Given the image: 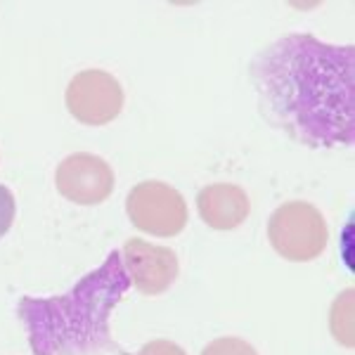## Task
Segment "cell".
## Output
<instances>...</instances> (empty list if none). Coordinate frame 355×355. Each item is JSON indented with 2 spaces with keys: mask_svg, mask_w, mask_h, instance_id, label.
Listing matches in <instances>:
<instances>
[{
  "mask_svg": "<svg viewBox=\"0 0 355 355\" xmlns=\"http://www.w3.org/2000/svg\"><path fill=\"white\" fill-rule=\"evenodd\" d=\"M261 116L311 150L351 147L355 137V48L287 33L251 60Z\"/></svg>",
  "mask_w": 355,
  "mask_h": 355,
  "instance_id": "6da1fadb",
  "label": "cell"
},
{
  "mask_svg": "<svg viewBox=\"0 0 355 355\" xmlns=\"http://www.w3.org/2000/svg\"><path fill=\"white\" fill-rule=\"evenodd\" d=\"M128 289L130 277L121 251L114 249L67 294L21 296L17 313L33 355H85L112 346L110 318Z\"/></svg>",
  "mask_w": 355,
  "mask_h": 355,
  "instance_id": "7a4b0ae2",
  "label": "cell"
},
{
  "mask_svg": "<svg viewBox=\"0 0 355 355\" xmlns=\"http://www.w3.org/2000/svg\"><path fill=\"white\" fill-rule=\"evenodd\" d=\"M268 239L282 259L306 263L318 259L329 239L324 216L308 202H287L268 220Z\"/></svg>",
  "mask_w": 355,
  "mask_h": 355,
  "instance_id": "3957f363",
  "label": "cell"
},
{
  "mask_svg": "<svg viewBox=\"0 0 355 355\" xmlns=\"http://www.w3.org/2000/svg\"><path fill=\"white\" fill-rule=\"evenodd\" d=\"M125 214L137 230L154 237H173L187 225L185 197L162 180L137 182L125 197Z\"/></svg>",
  "mask_w": 355,
  "mask_h": 355,
  "instance_id": "277c9868",
  "label": "cell"
},
{
  "mask_svg": "<svg viewBox=\"0 0 355 355\" xmlns=\"http://www.w3.org/2000/svg\"><path fill=\"white\" fill-rule=\"evenodd\" d=\"M67 110L85 125L112 123L123 110V88L110 71L85 69L67 85Z\"/></svg>",
  "mask_w": 355,
  "mask_h": 355,
  "instance_id": "5b68a950",
  "label": "cell"
},
{
  "mask_svg": "<svg viewBox=\"0 0 355 355\" xmlns=\"http://www.w3.org/2000/svg\"><path fill=\"white\" fill-rule=\"evenodd\" d=\"M114 171L102 157L90 152H76L62 159L55 171L57 192L81 206H95L110 199L114 192Z\"/></svg>",
  "mask_w": 355,
  "mask_h": 355,
  "instance_id": "8992f818",
  "label": "cell"
},
{
  "mask_svg": "<svg viewBox=\"0 0 355 355\" xmlns=\"http://www.w3.org/2000/svg\"><path fill=\"white\" fill-rule=\"evenodd\" d=\"M130 284L142 296H159L178 279V256L168 246L150 244L140 237L128 239L121 251Z\"/></svg>",
  "mask_w": 355,
  "mask_h": 355,
  "instance_id": "52a82bcc",
  "label": "cell"
},
{
  "mask_svg": "<svg viewBox=\"0 0 355 355\" xmlns=\"http://www.w3.org/2000/svg\"><path fill=\"white\" fill-rule=\"evenodd\" d=\"M197 211L214 230H234L249 218L251 202L246 192L232 182H214L197 194Z\"/></svg>",
  "mask_w": 355,
  "mask_h": 355,
  "instance_id": "ba28073f",
  "label": "cell"
},
{
  "mask_svg": "<svg viewBox=\"0 0 355 355\" xmlns=\"http://www.w3.org/2000/svg\"><path fill=\"white\" fill-rule=\"evenodd\" d=\"M353 289L341 291L339 296L331 303L329 311V329L331 336L336 339V343L346 348H353L355 334H353Z\"/></svg>",
  "mask_w": 355,
  "mask_h": 355,
  "instance_id": "9c48e42d",
  "label": "cell"
},
{
  "mask_svg": "<svg viewBox=\"0 0 355 355\" xmlns=\"http://www.w3.org/2000/svg\"><path fill=\"white\" fill-rule=\"evenodd\" d=\"M202 355H259V353H256V348L251 346V343H246L244 339H237V336H220V339L211 341L202 351Z\"/></svg>",
  "mask_w": 355,
  "mask_h": 355,
  "instance_id": "30bf717a",
  "label": "cell"
},
{
  "mask_svg": "<svg viewBox=\"0 0 355 355\" xmlns=\"http://www.w3.org/2000/svg\"><path fill=\"white\" fill-rule=\"evenodd\" d=\"M15 214H17L15 194L10 192V187L0 185V237H3V234H8V230L12 227Z\"/></svg>",
  "mask_w": 355,
  "mask_h": 355,
  "instance_id": "8fae6325",
  "label": "cell"
},
{
  "mask_svg": "<svg viewBox=\"0 0 355 355\" xmlns=\"http://www.w3.org/2000/svg\"><path fill=\"white\" fill-rule=\"evenodd\" d=\"M137 355H187V353L182 351L178 343H173V341L154 339L150 343H145V346L137 351Z\"/></svg>",
  "mask_w": 355,
  "mask_h": 355,
  "instance_id": "7c38bea8",
  "label": "cell"
}]
</instances>
